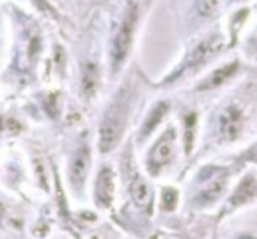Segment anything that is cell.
I'll use <instances>...</instances> for the list:
<instances>
[{
	"label": "cell",
	"instance_id": "6da1fadb",
	"mask_svg": "<svg viewBox=\"0 0 257 239\" xmlns=\"http://www.w3.org/2000/svg\"><path fill=\"white\" fill-rule=\"evenodd\" d=\"M125 118H127V104L123 99H118L104 114L99 127V150L100 153H109L118 146L121 134L125 129Z\"/></svg>",
	"mask_w": 257,
	"mask_h": 239
},
{
	"label": "cell",
	"instance_id": "7a4b0ae2",
	"mask_svg": "<svg viewBox=\"0 0 257 239\" xmlns=\"http://www.w3.org/2000/svg\"><path fill=\"white\" fill-rule=\"evenodd\" d=\"M136 23H138V8L134 4H131L127 11H125V16L121 20L120 27H118L116 34H114L113 41H111V50H109L111 72H118L121 65H123L125 58H127L128 51H131V46H133Z\"/></svg>",
	"mask_w": 257,
	"mask_h": 239
},
{
	"label": "cell",
	"instance_id": "3957f363",
	"mask_svg": "<svg viewBox=\"0 0 257 239\" xmlns=\"http://www.w3.org/2000/svg\"><path fill=\"white\" fill-rule=\"evenodd\" d=\"M175 157V129H168L148 153V171L159 174Z\"/></svg>",
	"mask_w": 257,
	"mask_h": 239
},
{
	"label": "cell",
	"instance_id": "277c9868",
	"mask_svg": "<svg viewBox=\"0 0 257 239\" xmlns=\"http://www.w3.org/2000/svg\"><path fill=\"white\" fill-rule=\"evenodd\" d=\"M220 46H222L220 37H210V39L203 41L199 46H196L189 55H187V58L183 60L182 67L176 71V74L173 76L171 79H175L176 76L183 74V72L194 71V69H197L199 65H203L204 62H208L218 50H220Z\"/></svg>",
	"mask_w": 257,
	"mask_h": 239
},
{
	"label": "cell",
	"instance_id": "5b68a950",
	"mask_svg": "<svg viewBox=\"0 0 257 239\" xmlns=\"http://www.w3.org/2000/svg\"><path fill=\"white\" fill-rule=\"evenodd\" d=\"M227 183H229L227 171H220V169L215 171L213 176L204 181L203 188L199 190V193L194 199L196 206H210V204L217 202L224 195L225 188H227Z\"/></svg>",
	"mask_w": 257,
	"mask_h": 239
},
{
	"label": "cell",
	"instance_id": "8992f818",
	"mask_svg": "<svg viewBox=\"0 0 257 239\" xmlns=\"http://www.w3.org/2000/svg\"><path fill=\"white\" fill-rule=\"evenodd\" d=\"M245 127V120H243V113L239 111L238 106H227L218 116V134L224 141L231 143L236 141L243 132Z\"/></svg>",
	"mask_w": 257,
	"mask_h": 239
},
{
	"label": "cell",
	"instance_id": "52a82bcc",
	"mask_svg": "<svg viewBox=\"0 0 257 239\" xmlns=\"http://www.w3.org/2000/svg\"><path fill=\"white\" fill-rule=\"evenodd\" d=\"M88 171H90V150L88 146H79L74 151V155H72L71 165H69V179H71V185L74 186V190L78 193L83 190Z\"/></svg>",
	"mask_w": 257,
	"mask_h": 239
},
{
	"label": "cell",
	"instance_id": "ba28073f",
	"mask_svg": "<svg viewBox=\"0 0 257 239\" xmlns=\"http://www.w3.org/2000/svg\"><path fill=\"white\" fill-rule=\"evenodd\" d=\"M255 195H257V178L253 174H246L245 178L238 183V186H236V190L232 192V195L229 197L224 213L225 211H232V209H236V207L243 206V204L250 202Z\"/></svg>",
	"mask_w": 257,
	"mask_h": 239
},
{
	"label": "cell",
	"instance_id": "9c48e42d",
	"mask_svg": "<svg viewBox=\"0 0 257 239\" xmlns=\"http://www.w3.org/2000/svg\"><path fill=\"white\" fill-rule=\"evenodd\" d=\"M114 199V174L109 167L100 169L95 181V202L102 207H109Z\"/></svg>",
	"mask_w": 257,
	"mask_h": 239
},
{
	"label": "cell",
	"instance_id": "30bf717a",
	"mask_svg": "<svg viewBox=\"0 0 257 239\" xmlns=\"http://www.w3.org/2000/svg\"><path fill=\"white\" fill-rule=\"evenodd\" d=\"M128 190H131V197L138 207H145V209L150 207L154 195H152V188L147 179H143L141 176H134L131 185H128Z\"/></svg>",
	"mask_w": 257,
	"mask_h": 239
},
{
	"label": "cell",
	"instance_id": "8fae6325",
	"mask_svg": "<svg viewBox=\"0 0 257 239\" xmlns=\"http://www.w3.org/2000/svg\"><path fill=\"white\" fill-rule=\"evenodd\" d=\"M238 71V62H232V64H227V65H222V67L215 69L199 86L197 90H213L217 86L224 85L227 79H231L234 76V72Z\"/></svg>",
	"mask_w": 257,
	"mask_h": 239
},
{
	"label": "cell",
	"instance_id": "7c38bea8",
	"mask_svg": "<svg viewBox=\"0 0 257 239\" xmlns=\"http://www.w3.org/2000/svg\"><path fill=\"white\" fill-rule=\"evenodd\" d=\"M166 113H168V104L166 102H159L157 106L154 107V109L150 111V114L147 116V120H145L143 127H141V137H148L152 132H154L155 129H157V125L162 122V118L166 116Z\"/></svg>",
	"mask_w": 257,
	"mask_h": 239
},
{
	"label": "cell",
	"instance_id": "4fadbf2b",
	"mask_svg": "<svg viewBox=\"0 0 257 239\" xmlns=\"http://www.w3.org/2000/svg\"><path fill=\"white\" fill-rule=\"evenodd\" d=\"M220 4L222 0H199L197 2V13L203 18H210V16H213L218 11Z\"/></svg>",
	"mask_w": 257,
	"mask_h": 239
},
{
	"label": "cell",
	"instance_id": "5bb4252c",
	"mask_svg": "<svg viewBox=\"0 0 257 239\" xmlns=\"http://www.w3.org/2000/svg\"><path fill=\"white\" fill-rule=\"evenodd\" d=\"M95 86H97L95 69L90 67L88 71H86V74L83 76V93H85L86 97L93 95V92H95Z\"/></svg>",
	"mask_w": 257,
	"mask_h": 239
},
{
	"label": "cell",
	"instance_id": "9a60e30c",
	"mask_svg": "<svg viewBox=\"0 0 257 239\" xmlns=\"http://www.w3.org/2000/svg\"><path fill=\"white\" fill-rule=\"evenodd\" d=\"M178 204V192L175 188H164L162 192V207L166 211H173Z\"/></svg>",
	"mask_w": 257,
	"mask_h": 239
},
{
	"label": "cell",
	"instance_id": "2e32d148",
	"mask_svg": "<svg viewBox=\"0 0 257 239\" xmlns=\"http://www.w3.org/2000/svg\"><path fill=\"white\" fill-rule=\"evenodd\" d=\"M185 127H187V151L192 150V141H194V127H196V116L194 114H190L189 118H187L185 122Z\"/></svg>",
	"mask_w": 257,
	"mask_h": 239
},
{
	"label": "cell",
	"instance_id": "e0dca14e",
	"mask_svg": "<svg viewBox=\"0 0 257 239\" xmlns=\"http://www.w3.org/2000/svg\"><path fill=\"white\" fill-rule=\"evenodd\" d=\"M252 158H253V160H255V162H257V146H255V148H253V153H252Z\"/></svg>",
	"mask_w": 257,
	"mask_h": 239
},
{
	"label": "cell",
	"instance_id": "ac0fdd59",
	"mask_svg": "<svg viewBox=\"0 0 257 239\" xmlns=\"http://www.w3.org/2000/svg\"><path fill=\"white\" fill-rule=\"evenodd\" d=\"M241 239H257V237H252V235H246V237H241Z\"/></svg>",
	"mask_w": 257,
	"mask_h": 239
}]
</instances>
